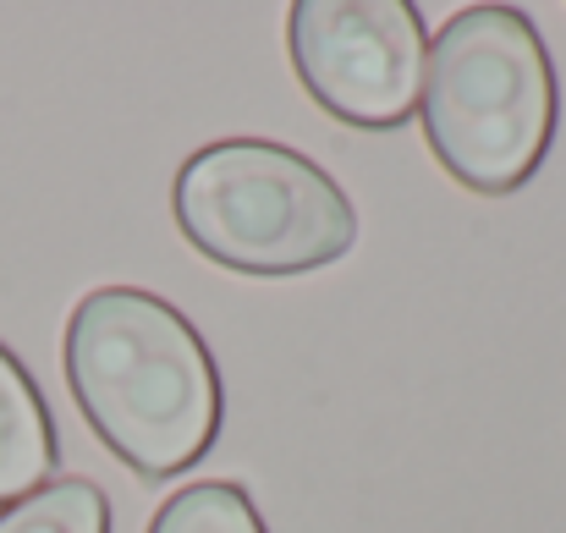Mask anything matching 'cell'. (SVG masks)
Returning <instances> with one entry per match:
<instances>
[{
	"label": "cell",
	"mask_w": 566,
	"mask_h": 533,
	"mask_svg": "<svg viewBox=\"0 0 566 533\" xmlns=\"http://www.w3.org/2000/svg\"><path fill=\"white\" fill-rule=\"evenodd\" d=\"M66 379L94 435L149 479L192 468L220 435L214 357L155 292H88L66 325Z\"/></svg>",
	"instance_id": "6da1fadb"
},
{
	"label": "cell",
	"mask_w": 566,
	"mask_h": 533,
	"mask_svg": "<svg viewBox=\"0 0 566 533\" xmlns=\"http://www.w3.org/2000/svg\"><path fill=\"white\" fill-rule=\"evenodd\" d=\"M149 533H264L242 484H192L166 501Z\"/></svg>",
	"instance_id": "52a82bcc"
},
{
	"label": "cell",
	"mask_w": 566,
	"mask_h": 533,
	"mask_svg": "<svg viewBox=\"0 0 566 533\" xmlns=\"http://www.w3.org/2000/svg\"><path fill=\"white\" fill-rule=\"evenodd\" d=\"M50 468H55L50 412L22 363L0 347V506H17L22 495L44 490Z\"/></svg>",
	"instance_id": "5b68a950"
},
{
	"label": "cell",
	"mask_w": 566,
	"mask_h": 533,
	"mask_svg": "<svg viewBox=\"0 0 566 533\" xmlns=\"http://www.w3.org/2000/svg\"><path fill=\"white\" fill-rule=\"evenodd\" d=\"M303 88L353 127H396L423 94L429 39L407 0H297L286 17Z\"/></svg>",
	"instance_id": "277c9868"
},
{
	"label": "cell",
	"mask_w": 566,
	"mask_h": 533,
	"mask_svg": "<svg viewBox=\"0 0 566 533\" xmlns=\"http://www.w3.org/2000/svg\"><path fill=\"white\" fill-rule=\"evenodd\" d=\"M177 226L192 248L242 275H303L336 264L358 215L347 192L297 149L264 138H226L177 171Z\"/></svg>",
	"instance_id": "3957f363"
},
{
	"label": "cell",
	"mask_w": 566,
	"mask_h": 533,
	"mask_svg": "<svg viewBox=\"0 0 566 533\" xmlns=\"http://www.w3.org/2000/svg\"><path fill=\"white\" fill-rule=\"evenodd\" d=\"M423 138L473 192H512L539 171L556 133V72L534 22L512 6H468L429 44Z\"/></svg>",
	"instance_id": "7a4b0ae2"
},
{
	"label": "cell",
	"mask_w": 566,
	"mask_h": 533,
	"mask_svg": "<svg viewBox=\"0 0 566 533\" xmlns=\"http://www.w3.org/2000/svg\"><path fill=\"white\" fill-rule=\"evenodd\" d=\"M0 533H111V506L88 479H55L0 512Z\"/></svg>",
	"instance_id": "8992f818"
}]
</instances>
